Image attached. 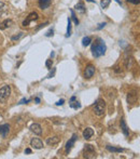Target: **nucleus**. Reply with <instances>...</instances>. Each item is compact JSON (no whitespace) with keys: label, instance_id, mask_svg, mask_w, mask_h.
Segmentation results:
<instances>
[{"label":"nucleus","instance_id":"obj_1","mask_svg":"<svg viewBox=\"0 0 140 159\" xmlns=\"http://www.w3.org/2000/svg\"><path fill=\"white\" fill-rule=\"evenodd\" d=\"M107 51V46L104 42V40H101L100 38H98L95 44L92 46V54L94 57H100L101 55H104Z\"/></svg>","mask_w":140,"mask_h":159},{"label":"nucleus","instance_id":"obj_2","mask_svg":"<svg viewBox=\"0 0 140 159\" xmlns=\"http://www.w3.org/2000/svg\"><path fill=\"white\" fill-rule=\"evenodd\" d=\"M93 111L96 116H102L106 111V103L104 100H98L93 107Z\"/></svg>","mask_w":140,"mask_h":159},{"label":"nucleus","instance_id":"obj_3","mask_svg":"<svg viewBox=\"0 0 140 159\" xmlns=\"http://www.w3.org/2000/svg\"><path fill=\"white\" fill-rule=\"evenodd\" d=\"M11 95V87L5 84L0 88V103H5Z\"/></svg>","mask_w":140,"mask_h":159},{"label":"nucleus","instance_id":"obj_4","mask_svg":"<svg viewBox=\"0 0 140 159\" xmlns=\"http://www.w3.org/2000/svg\"><path fill=\"white\" fill-rule=\"evenodd\" d=\"M84 157L85 158L96 157V151H95L93 145H91V144H85L84 145Z\"/></svg>","mask_w":140,"mask_h":159},{"label":"nucleus","instance_id":"obj_5","mask_svg":"<svg viewBox=\"0 0 140 159\" xmlns=\"http://www.w3.org/2000/svg\"><path fill=\"white\" fill-rule=\"evenodd\" d=\"M137 99H138V93H137L136 90H132V91L128 92V94H127V103L128 104L136 103Z\"/></svg>","mask_w":140,"mask_h":159},{"label":"nucleus","instance_id":"obj_6","mask_svg":"<svg viewBox=\"0 0 140 159\" xmlns=\"http://www.w3.org/2000/svg\"><path fill=\"white\" fill-rule=\"evenodd\" d=\"M94 74H95V66H93V65L86 66V68L84 69V78L90 79L94 76Z\"/></svg>","mask_w":140,"mask_h":159},{"label":"nucleus","instance_id":"obj_7","mask_svg":"<svg viewBox=\"0 0 140 159\" xmlns=\"http://www.w3.org/2000/svg\"><path fill=\"white\" fill-rule=\"evenodd\" d=\"M37 20H38V14L36 12H31L30 14L27 16V19L23 22V26L26 27V26H28V25L30 24L32 21H37Z\"/></svg>","mask_w":140,"mask_h":159},{"label":"nucleus","instance_id":"obj_8","mask_svg":"<svg viewBox=\"0 0 140 159\" xmlns=\"http://www.w3.org/2000/svg\"><path fill=\"white\" fill-rule=\"evenodd\" d=\"M30 146L35 149H41L43 147V142L38 138H34L30 141Z\"/></svg>","mask_w":140,"mask_h":159},{"label":"nucleus","instance_id":"obj_9","mask_svg":"<svg viewBox=\"0 0 140 159\" xmlns=\"http://www.w3.org/2000/svg\"><path fill=\"white\" fill-rule=\"evenodd\" d=\"M77 139H78V135L73 134L72 135V138H71V139L67 142V144H66V154H69L70 151L72 149V147H73V145H74V143H75Z\"/></svg>","mask_w":140,"mask_h":159},{"label":"nucleus","instance_id":"obj_10","mask_svg":"<svg viewBox=\"0 0 140 159\" xmlns=\"http://www.w3.org/2000/svg\"><path fill=\"white\" fill-rule=\"evenodd\" d=\"M120 127H121L122 132H123V134H124L125 136H128L129 135V129H128V127H127V124H126V121H125L124 118H122V119H121Z\"/></svg>","mask_w":140,"mask_h":159},{"label":"nucleus","instance_id":"obj_11","mask_svg":"<svg viewBox=\"0 0 140 159\" xmlns=\"http://www.w3.org/2000/svg\"><path fill=\"white\" fill-rule=\"evenodd\" d=\"M30 130L31 132H34L36 135H41L42 134V128L39 123H32L30 126Z\"/></svg>","mask_w":140,"mask_h":159},{"label":"nucleus","instance_id":"obj_12","mask_svg":"<svg viewBox=\"0 0 140 159\" xmlns=\"http://www.w3.org/2000/svg\"><path fill=\"white\" fill-rule=\"evenodd\" d=\"M9 132H10V124L4 123V124L0 126V134L2 135V138H5Z\"/></svg>","mask_w":140,"mask_h":159},{"label":"nucleus","instance_id":"obj_13","mask_svg":"<svg viewBox=\"0 0 140 159\" xmlns=\"http://www.w3.org/2000/svg\"><path fill=\"white\" fill-rule=\"evenodd\" d=\"M69 105H70V107L73 108V109H78V108L81 107V104L77 101V97H75V96H72V97L70 99Z\"/></svg>","mask_w":140,"mask_h":159},{"label":"nucleus","instance_id":"obj_14","mask_svg":"<svg viewBox=\"0 0 140 159\" xmlns=\"http://www.w3.org/2000/svg\"><path fill=\"white\" fill-rule=\"evenodd\" d=\"M94 135V130L92 128H86L83 131V138L85 140H90L92 136Z\"/></svg>","mask_w":140,"mask_h":159},{"label":"nucleus","instance_id":"obj_15","mask_svg":"<svg viewBox=\"0 0 140 159\" xmlns=\"http://www.w3.org/2000/svg\"><path fill=\"white\" fill-rule=\"evenodd\" d=\"M51 2H52V0H38V4H39L40 9H47L49 7L51 6Z\"/></svg>","mask_w":140,"mask_h":159},{"label":"nucleus","instance_id":"obj_16","mask_svg":"<svg viewBox=\"0 0 140 159\" xmlns=\"http://www.w3.org/2000/svg\"><path fill=\"white\" fill-rule=\"evenodd\" d=\"M60 142V139H59L58 136H53V138H49L47 140V145H50V146H53V145H56V144H58Z\"/></svg>","mask_w":140,"mask_h":159},{"label":"nucleus","instance_id":"obj_17","mask_svg":"<svg viewBox=\"0 0 140 159\" xmlns=\"http://www.w3.org/2000/svg\"><path fill=\"white\" fill-rule=\"evenodd\" d=\"M12 20H9V19H7V20H4L2 23H0V29L1 30H4V29H7L8 27H10L12 25Z\"/></svg>","mask_w":140,"mask_h":159},{"label":"nucleus","instance_id":"obj_18","mask_svg":"<svg viewBox=\"0 0 140 159\" xmlns=\"http://www.w3.org/2000/svg\"><path fill=\"white\" fill-rule=\"evenodd\" d=\"M106 149L107 151H111V153H122V151H124L123 148H121V147H115V146H111V145H107L106 146Z\"/></svg>","mask_w":140,"mask_h":159},{"label":"nucleus","instance_id":"obj_19","mask_svg":"<svg viewBox=\"0 0 140 159\" xmlns=\"http://www.w3.org/2000/svg\"><path fill=\"white\" fill-rule=\"evenodd\" d=\"M75 10L81 13H85L86 8H85V6H84V3H83L82 1H80V2H78L77 6H75Z\"/></svg>","mask_w":140,"mask_h":159},{"label":"nucleus","instance_id":"obj_20","mask_svg":"<svg viewBox=\"0 0 140 159\" xmlns=\"http://www.w3.org/2000/svg\"><path fill=\"white\" fill-rule=\"evenodd\" d=\"M91 42H92V38L91 37H84L83 39H82V46L83 47H87V46H90Z\"/></svg>","mask_w":140,"mask_h":159},{"label":"nucleus","instance_id":"obj_21","mask_svg":"<svg viewBox=\"0 0 140 159\" xmlns=\"http://www.w3.org/2000/svg\"><path fill=\"white\" fill-rule=\"evenodd\" d=\"M67 22H68V26H67V32H66V37L71 36V20L69 17L67 19Z\"/></svg>","mask_w":140,"mask_h":159},{"label":"nucleus","instance_id":"obj_22","mask_svg":"<svg viewBox=\"0 0 140 159\" xmlns=\"http://www.w3.org/2000/svg\"><path fill=\"white\" fill-rule=\"evenodd\" d=\"M110 2H111V0H101V2H100L101 8L102 9L108 8V7H109V4H110Z\"/></svg>","mask_w":140,"mask_h":159},{"label":"nucleus","instance_id":"obj_23","mask_svg":"<svg viewBox=\"0 0 140 159\" xmlns=\"http://www.w3.org/2000/svg\"><path fill=\"white\" fill-rule=\"evenodd\" d=\"M70 12H71V17H72V20H73L74 24L78 25V24H79V20L77 19V16H75V14H74V11H73V10H70Z\"/></svg>","mask_w":140,"mask_h":159},{"label":"nucleus","instance_id":"obj_24","mask_svg":"<svg viewBox=\"0 0 140 159\" xmlns=\"http://www.w3.org/2000/svg\"><path fill=\"white\" fill-rule=\"evenodd\" d=\"M4 10H5V4H4L2 1H0V16L3 14Z\"/></svg>","mask_w":140,"mask_h":159},{"label":"nucleus","instance_id":"obj_25","mask_svg":"<svg viewBox=\"0 0 140 159\" xmlns=\"http://www.w3.org/2000/svg\"><path fill=\"white\" fill-rule=\"evenodd\" d=\"M23 35H24L23 32H20L19 35H15V36H12V37H11V40H12V41H16V40L21 39V37L23 36Z\"/></svg>","mask_w":140,"mask_h":159},{"label":"nucleus","instance_id":"obj_26","mask_svg":"<svg viewBox=\"0 0 140 159\" xmlns=\"http://www.w3.org/2000/svg\"><path fill=\"white\" fill-rule=\"evenodd\" d=\"M45 65H47V67L49 68V69H51V68H52V65H53L52 60H47V62H45Z\"/></svg>","mask_w":140,"mask_h":159},{"label":"nucleus","instance_id":"obj_27","mask_svg":"<svg viewBox=\"0 0 140 159\" xmlns=\"http://www.w3.org/2000/svg\"><path fill=\"white\" fill-rule=\"evenodd\" d=\"M127 2L132 4H139L140 3V0H127Z\"/></svg>","mask_w":140,"mask_h":159},{"label":"nucleus","instance_id":"obj_28","mask_svg":"<svg viewBox=\"0 0 140 159\" xmlns=\"http://www.w3.org/2000/svg\"><path fill=\"white\" fill-rule=\"evenodd\" d=\"M31 100L30 99H23V100H21L20 101V104H26V103H29V102H30Z\"/></svg>","mask_w":140,"mask_h":159},{"label":"nucleus","instance_id":"obj_29","mask_svg":"<svg viewBox=\"0 0 140 159\" xmlns=\"http://www.w3.org/2000/svg\"><path fill=\"white\" fill-rule=\"evenodd\" d=\"M55 72H56V69H55V68H53V72H51L50 74H49V76H47V78H52V77H54Z\"/></svg>","mask_w":140,"mask_h":159},{"label":"nucleus","instance_id":"obj_30","mask_svg":"<svg viewBox=\"0 0 140 159\" xmlns=\"http://www.w3.org/2000/svg\"><path fill=\"white\" fill-rule=\"evenodd\" d=\"M53 29H50V30H49V32H47V34H45V36L47 37H51V36H53Z\"/></svg>","mask_w":140,"mask_h":159},{"label":"nucleus","instance_id":"obj_31","mask_svg":"<svg viewBox=\"0 0 140 159\" xmlns=\"http://www.w3.org/2000/svg\"><path fill=\"white\" fill-rule=\"evenodd\" d=\"M64 102H65V100H64V99L59 100L58 102H57V103H56V105H57V106H59V105H62V104H64Z\"/></svg>","mask_w":140,"mask_h":159},{"label":"nucleus","instance_id":"obj_32","mask_svg":"<svg viewBox=\"0 0 140 159\" xmlns=\"http://www.w3.org/2000/svg\"><path fill=\"white\" fill-rule=\"evenodd\" d=\"M106 25H107V24H106V23H100V24H99V26H98V27H97V29H101V28H102V27H105Z\"/></svg>","mask_w":140,"mask_h":159},{"label":"nucleus","instance_id":"obj_33","mask_svg":"<svg viewBox=\"0 0 140 159\" xmlns=\"http://www.w3.org/2000/svg\"><path fill=\"white\" fill-rule=\"evenodd\" d=\"M25 154H31L30 148H26V149H25Z\"/></svg>","mask_w":140,"mask_h":159},{"label":"nucleus","instance_id":"obj_34","mask_svg":"<svg viewBox=\"0 0 140 159\" xmlns=\"http://www.w3.org/2000/svg\"><path fill=\"white\" fill-rule=\"evenodd\" d=\"M35 101H36V103H40V99H39V97H36Z\"/></svg>","mask_w":140,"mask_h":159},{"label":"nucleus","instance_id":"obj_35","mask_svg":"<svg viewBox=\"0 0 140 159\" xmlns=\"http://www.w3.org/2000/svg\"><path fill=\"white\" fill-rule=\"evenodd\" d=\"M114 1H117V2L119 4H120V6H122V2H121L120 0H114Z\"/></svg>","mask_w":140,"mask_h":159},{"label":"nucleus","instance_id":"obj_36","mask_svg":"<svg viewBox=\"0 0 140 159\" xmlns=\"http://www.w3.org/2000/svg\"><path fill=\"white\" fill-rule=\"evenodd\" d=\"M86 1H89V2H94V0H86Z\"/></svg>","mask_w":140,"mask_h":159}]
</instances>
